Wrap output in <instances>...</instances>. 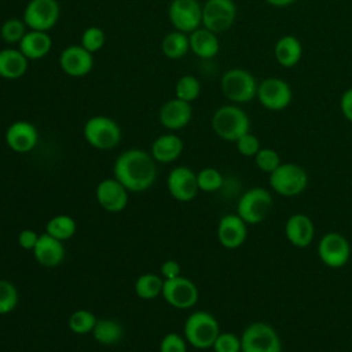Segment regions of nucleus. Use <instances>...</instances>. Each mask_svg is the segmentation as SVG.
Here are the masks:
<instances>
[{"label": "nucleus", "instance_id": "nucleus-1", "mask_svg": "<svg viewBox=\"0 0 352 352\" xmlns=\"http://www.w3.org/2000/svg\"><path fill=\"white\" fill-rule=\"evenodd\" d=\"M113 173L129 192H142L155 182V160L142 148H128L117 157Z\"/></svg>", "mask_w": 352, "mask_h": 352}, {"label": "nucleus", "instance_id": "nucleus-2", "mask_svg": "<svg viewBox=\"0 0 352 352\" xmlns=\"http://www.w3.org/2000/svg\"><path fill=\"white\" fill-rule=\"evenodd\" d=\"M212 128L220 139L236 142L242 135L250 132V120L239 106L224 104L213 113Z\"/></svg>", "mask_w": 352, "mask_h": 352}, {"label": "nucleus", "instance_id": "nucleus-3", "mask_svg": "<svg viewBox=\"0 0 352 352\" xmlns=\"http://www.w3.org/2000/svg\"><path fill=\"white\" fill-rule=\"evenodd\" d=\"M219 334L220 326L217 319L206 311H195L184 322L183 336L187 344L197 349L212 348Z\"/></svg>", "mask_w": 352, "mask_h": 352}, {"label": "nucleus", "instance_id": "nucleus-4", "mask_svg": "<svg viewBox=\"0 0 352 352\" xmlns=\"http://www.w3.org/2000/svg\"><path fill=\"white\" fill-rule=\"evenodd\" d=\"M220 87L228 100L241 104L256 98L258 84L250 72L241 67H234L221 76Z\"/></svg>", "mask_w": 352, "mask_h": 352}, {"label": "nucleus", "instance_id": "nucleus-5", "mask_svg": "<svg viewBox=\"0 0 352 352\" xmlns=\"http://www.w3.org/2000/svg\"><path fill=\"white\" fill-rule=\"evenodd\" d=\"M84 138L89 146L96 150H111L121 142L120 125L107 116H94L87 120L84 129Z\"/></svg>", "mask_w": 352, "mask_h": 352}, {"label": "nucleus", "instance_id": "nucleus-6", "mask_svg": "<svg viewBox=\"0 0 352 352\" xmlns=\"http://www.w3.org/2000/svg\"><path fill=\"white\" fill-rule=\"evenodd\" d=\"M241 352H282V341L270 323L253 322L241 334Z\"/></svg>", "mask_w": 352, "mask_h": 352}, {"label": "nucleus", "instance_id": "nucleus-7", "mask_svg": "<svg viewBox=\"0 0 352 352\" xmlns=\"http://www.w3.org/2000/svg\"><path fill=\"white\" fill-rule=\"evenodd\" d=\"M270 186L278 195L296 197L307 188L308 173L297 164H280L274 172L270 173Z\"/></svg>", "mask_w": 352, "mask_h": 352}, {"label": "nucleus", "instance_id": "nucleus-8", "mask_svg": "<svg viewBox=\"0 0 352 352\" xmlns=\"http://www.w3.org/2000/svg\"><path fill=\"white\" fill-rule=\"evenodd\" d=\"M272 208V195L263 187L246 190L238 199L236 214L246 224H258L270 213Z\"/></svg>", "mask_w": 352, "mask_h": 352}, {"label": "nucleus", "instance_id": "nucleus-9", "mask_svg": "<svg viewBox=\"0 0 352 352\" xmlns=\"http://www.w3.org/2000/svg\"><path fill=\"white\" fill-rule=\"evenodd\" d=\"M236 18L234 0H206L202 6V26L219 34L228 30Z\"/></svg>", "mask_w": 352, "mask_h": 352}, {"label": "nucleus", "instance_id": "nucleus-10", "mask_svg": "<svg viewBox=\"0 0 352 352\" xmlns=\"http://www.w3.org/2000/svg\"><path fill=\"white\" fill-rule=\"evenodd\" d=\"M60 15L58 0H30L23 11V22L32 30H51Z\"/></svg>", "mask_w": 352, "mask_h": 352}, {"label": "nucleus", "instance_id": "nucleus-11", "mask_svg": "<svg viewBox=\"0 0 352 352\" xmlns=\"http://www.w3.org/2000/svg\"><path fill=\"white\" fill-rule=\"evenodd\" d=\"M168 18L175 30L190 34L202 26V6L199 0H172Z\"/></svg>", "mask_w": 352, "mask_h": 352}, {"label": "nucleus", "instance_id": "nucleus-12", "mask_svg": "<svg viewBox=\"0 0 352 352\" xmlns=\"http://www.w3.org/2000/svg\"><path fill=\"white\" fill-rule=\"evenodd\" d=\"M256 98L263 107L271 111H280L290 104L293 99V91L289 82L285 80L278 77H268L258 84Z\"/></svg>", "mask_w": 352, "mask_h": 352}, {"label": "nucleus", "instance_id": "nucleus-13", "mask_svg": "<svg viewBox=\"0 0 352 352\" xmlns=\"http://www.w3.org/2000/svg\"><path fill=\"white\" fill-rule=\"evenodd\" d=\"M161 296L173 308L190 309L197 304L199 293L191 279L180 275L175 279L164 280Z\"/></svg>", "mask_w": 352, "mask_h": 352}, {"label": "nucleus", "instance_id": "nucleus-14", "mask_svg": "<svg viewBox=\"0 0 352 352\" xmlns=\"http://www.w3.org/2000/svg\"><path fill=\"white\" fill-rule=\"evenodd\" d=\"M320 261L330 268H341L351 258V245L340 232H326L318 245Z\"/></svg>", "mask_w": 352, "mask_h": 352}, {"label": "nucleus", "instance_id": "nucleus-15", "mask_svg": "<svg viewBox=\"0 0 352 352\" xmlns=\"http://www.w3.org/2000/svg\"><path fill=\"white\" fill-rule=\"evenodd\" d=\"M166 187L169 194L180 202H190L192 201L198 191V182L197 173L188 166H176L173 168L166 179Z\"/></svg>", "mask_w": 352, "mask_h": 352}, {"label": "nucleus", "instance_id": "nucleus-16", "mask_svg": "<svg viewBox=\"0 0 352 352\" xmlns=\"http://www.w3.org/2000/svg\"><path fill=\"white\" fill-rule=\"evenodd\" d=\"M95 195L99 206L110 213L124 210L129 199V191L114 176L100 180L96 186Z\"/></svg>", "mask_w": 352, "mask_h": 352}, {"label": "nucleus", "instance_id": "nucleus-17", "mask_svg": "<svg viewBox=\"0 0 352 352\" xmlns=\"http://www.w3.org/2000/svg\"><path fill=\"white\" fill-rule=\"evenodd\" d=\"M59 66L70 77H84L94 67V56L81 44L69 45L59 56Z\"/></svg>", "mask_w": 352, "mask_h": 352}, {"label": "nucleus", "instance_id": "nucleus-18", "mask_svg": "<svg viewBox=\"0 0 352 352\" xmlns=\"http://www.w3.org/2000/svg\"><path fill=\"white\" fill-rule=\"evenodd\" d=\"M6 143L15 153H29L38 143L37 128L29 121H15L6 131Z\"/></svg>", "mask_w": 352, "mask_h": 352}, {"label": "nucleus", "instance_id": "nucleus-19", "mask_svg": "<svg viewBox=\"0 0 352 352\" xmlns=\"http://www.w3.org/2000/svg\"><path fill=\"white\" fill-rule=\"evenodd\" d=\"M248 236V224L236 214H224L217 224V239L226 249H238Z\"/></svg>", "mask_w": 352, "mask_h": 352}, {"label": "nucleus", "instance_id": "nucleus-20", "mask_svg": "<svg viewBox=\"0 0 352 352\" xmlns=\"http://www.w3.org/2000/svg\"><path fill=\"white\" fill-rule=\"evenodd\" d=\"M191 118H192L191 103L177 98L166 100L160 107V111H158L160 124L169 131H177L184 128L186 125H188Z\"/></svg>", "mask_w": 352, "mask_h": 352}, {"label": "nucleus", "instance_id": "nucleus-21", "mask_svg": "<svg viewBox=\"0 0 352 352\" xmlns=\"http://www.w3.org/2000/svg\"><path fill=\"white\" fill-rule=\"evenodd\" d=\"M285 236L296 248H307L315 236L314 221L304 213L292 214L285 223Z\"/></svg>", "mask_w": 352, "mask_h": 352}, {"label": "nucleus", "instance_id": "nucleus-22", "mask_svg": "<svg viewBox=\"0 0 352 352\" xmlns=\"http://www.w3.org/2000/svg\"><path fill=\"white\" fill-rule=\"evenodd\" d=\"M36 261L47 268H52L59 265L65 258V248L63 242L44 232L40 234L38 241L32 250Z\"/></svg>", "mask_w": 352, "mask_h": 352}, {"label": "nucleus", "instance_id": "nucleus-23", "mask_svg": "<svg viewBox=\"0 0 352 352\" xmlns=\"http://www.w3.org/2000/svg\"><path fill=\"white\" fill-rule=\"evenodd\" d=\"M183 153V140L175 133H165L158 136L153 144L150 154L160 164H170L176 161Z\"/></svg>", "mask_w": 352, "mask_h": 352}, {"label": "nucleus", "instance_id": "nucleus-24", "mask_svg": "<svg viewBox=\"0 0 352 352\" xmlns=\"http://www.w3.org/2000/svg\"><path fill=\"white\" fill-rule=\"evenodd\" d=\"M190 51L201 59H212L219 54L220 43L217 34L206 28H198L188 34Z\"/></svg>", "mask_w": 352, "mask_h": 352}, {"label": "nucleus", "instance_id": "nucleus-25", "mask_svg": "<svg viewBox=\"0 0 352 352\" xmlns=\"http://www.w3.org/2000/svg\"><path fill=\"white\" fill-rule=\"evenodd\" d=\"M18 45L21 52L29 60H37L51 51L52 38L47 32L29 29Z\"/></svg>", "mask_w": 352, "mask_h": 352}, {"label": "nucleus", "instance_id": "nucleus-26", "mask_svg": "<svg viewBox=\"0 0 352 352\" xmlns=\"http://www.w3.org/2000/svg\"><path fill=\"white\" fill-rule=\"evenodd\" d=\"M29 66V59L19 48L0 50V77L4 80L21 78Z\"/></svg>", "mask_w": 352, "mask_h": 352}, {"label": "nucleus", "instance_id": "nucleus-27", "mask_svg": "<svg viewBox=\"0 0 352 352\" xmlns=\"http://www.w3.org/2000/svg\"><path fill=\"white\" fill-rule=\"evenodd\" d=\"M274 55L276 62L286 69L294 67L302 56V45L301 41L292 34L282 36L275 47H274Z\"/></svg>", "mask_w": 352, "mask_h": 352}, {"label": "nucleus", "instance_id": "nucleus-28", "mask_svg": "<svg viewBox=\"0 0 352 352\" xmlns=\"http://www.w3.org/2000/svg\"><path fill=\"white\" fill-rule=\"evenodd\" d=\"M91 334L102 345H114L122 338L124 327L116 319H98Z\"/></svg>", "mask_w": 352, "mask_h": 352}, {"label": "nucleus", "instance_id": "nucleus-29", "mask_svg": "<svg viewBox=\"0 0 352 352\" xmlns=\"http://www.w3.org/2000/svg\"><path fill=\"white\" fill-rule=\"evenodd\" d=\"M162 54L169 59H180L190 51V40L187 33L173 30L164 36L161 43Z\"/></svg>", "mask_w": 352, "mask_h": 352}, {"label": "nucleus", "instance_id": "nucleus-30", "mask_svg": "<svg viewBox=\"0 0 352 352\" xmlns=\"http://www.w3.org/2000/svg\"><path fill=\"white\" fill-rule=\"evenodd\" d=\"M76 230L77 224L74 219L67 214H56L45 224V232L62 242L70 239L76 234Z\"/></svg>", "mask_w": 352, "mask_h": 352}, {"label": "nucleus", "instance_id": "nucleus-31", "mask_svg": "<svg viewBox=\"0 0 352 352\" xmlns=\"http://www.w3.org/2000/svg\"><path fill=\"white\" fill-rule=\"evenodd\" d=\"M164 279L157 274H143L135 280V293L139 298L153 300L161 296Z\"/></svg>", "mask_w": 352, "mask_h": 352}, {"label": "nucleus", "instance_id": "nucleus-32", "mask_svg": "<svg viewBox=\"0 0 352 352\" xmlns=\"http://www.w3.org/2000/svg\"><path fill=\"white\" fill-rule=\"evenodd\" d=\"M96 322L98 319L94 315V312L88 309H77L69 316L67 326L74 334L82 336V334L92 333Z\"/></svg>", "mask_w": 352, "mask_h": 352}, {"label": "nucleus", "instance_id": "nucleus-33", "mask_svg": "<svg viewBox=\"0 0 352 352\" xmlns=\"http://www.w3.org/2000/svg\"><path fill=\"white\" fill-rule=\"evenodd\" d=\"M199 94H201V82L198 81L197 77L191 74H186L176 81L175 98L191 103L199 96Z\"/></svg>", "mask_w": 352, "mask_h": 352}, {"label": "nucleus", "instance_id": "nucleus-34", "mask_svg": "<svg viewBox=\"0 0 352 352\" xmlns=\"http://www.w3.org/2000/svg\"><path fill=\"white\" fill-rule=\"evenodd\" d=\"M28 26L23 19L19 18H10L3 22L0 28V37L3 41L8 44H19L23 36L26 34Z\"/></svg>", "mask_w": 352, "mask_h": 352}, {"label": "nucleus", "instance_id": "nucleus-35", "mask_svg": "<svg viewBox=\"0 0 352 352\" xmlns=\"http://www.w3.org/2000/svg\"><path fill=\"white\" fill-rule=\"evenodd\" d=\"M197 182H198L199 191L214 192L221 188V186L224 183V177L219 169L208 166V168L201 169L197 173Z\"/></svg>", "mask_w": 352, "mask_h": 352}, {"label": "nucleus", "instance_id": "nucleus-36", "mask_svg": "<svg viewBox=\"0 0 352 352\" xmlns=\"http://www.w3.org/2000/svg\"><path fill=\"white\" fill-rule=\"evenodd\" d=\"M19 301V294L11 280L0 279V315L12 312Z\"/></svg>", "mask_w": 352, "mask_h": 352}, {"label": "nucleus", "instance_id": "nucleus-37", "mask_svg": "<svg viewBox=\"0 0 352 352\" xmlns=\"http://www.w3.org/2000/svg\"><path fill=\"white\" fill-rule=\"evenodd\" d=\"M254 162L261 172L268 175L282 164L279 154L270 147H261L258 153L254 155Z\"/></svg>", "mask_w": 352, "mask_h": 352}, {"label": "nucleus", "instance_id": "nucleus-38", "mask_svg": "<svg viewBox=\"0 0 352 352\" xmlns=\"http://www.w3.org/2000/svg\"><path fill=\"white\" fill-rule=\"evenodd\" d=\"M104 43H106V34L98 26H89L81 34V45L91 54L102 50Z\"/></svg>", "mask_w": 352, "mask_h": 352}, {"label": "nucleus", "instance_id": "nucleus-39", "mask_svg": "<svg viewBox=\"0 0 352 352\" xmlns=\"http://www.w3.org/2000/svg\"><path fill=\"white\" fill-rule=\"evenodd\" d=\"M212 349L214 352H241V336L231 331H220Z\"/></svg>", "mask_w": 352, "mask_h": 352}, {"label": "nucleus", "instance_id": "nucleus-40", "mask_svg": "<svg viewBox=\"0 0 352 352\" xmlns=\"http://www.w3.org/2000/svg\"><path fill=\"white\" fill-rule=\"evenodd\" d=\"M235 144H236L238 153H239L241 155H243V157H253V158H254V155H256V154L258 153V150L261 148L258 138H257L256 135L250 133V132L242 135V136L235 142Z\"/></svg>", "mask_w": 352, "mask_h": 352}, {"label": "nucleus", "instance_id": "nucleus-41", "mask_svg": "<svg viewBox=\"0 0 352 352\" xmlns=\"http://www.w3.org/2000/svg\"><path fill=\"white\" fill-rule=\"evenodd\" d=\"M160 352H187V341L179 333H168L160 342Z\"/></svg>", "mask_w": 352, "mask_h": 352}, {"label": "nucleus", "instance_id": "nucleus-42", "mask_svg": "<svg viewBox=\"0 0 352 352\" xmlns=\"http://www.w3.org/2000/svg\"><path fill=\"white\" fill-rule=\"evenodd\" d=\"M160 275L162 276L164 280H166V279H175V278L180 276V275H182V267H180L179 261H176V260H173V258L165 260V261L161 264Z\"/></svg>", "mask_w": 352, "mask_h": 352}, {"label": "nucleus", "instance_id": "nucleus-43", "mask_svg": "<svg viewBox=\"0 0 352 352\" xmlns=\"http://www.w3.org/2000/svg\"><path fill=\"white\" fill-rule=\"evenodd\" d=\"M38 236L40 235L34 230L25 228L18 235V243L23 250H33L38 241Z\"/></svg>", "mask_w": 352, "mask_h": 352}, {"label": "nucleus", "instance_id": "nucleus-44", "mask_svg": "<svg viewBox=\"0 0 352 352\" xmlns=\"http://www.w3.org/2000/svg\"><path fill=\"white\" fill-rule=\"evenodd\" d=\"M340 109L342 116L352 122V87L348 88L346 91H344V94L341 95L340 99Z\"/></svg>", "mask_w": 352, "mask_h": 352}, {"label": "nucleus", "instance_id": "nucleus-45", "mask_svg": "<svg viewBox=\"0 0 352 352\" xmlns=\"http://www.w3.org/2000/svg\"><path fill=\"white\" fill-rule=\"evenodd\" d=\"M270 6H274V7H287L290 4H293L296 0H265Z\"/></svg>", "mask_w": 352, "mask_h": 352}]
</instances>
